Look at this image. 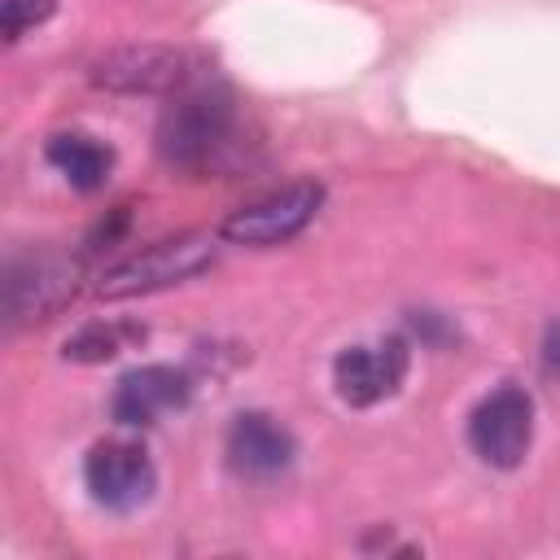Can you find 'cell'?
<instances>
[{
  "instance_id": "6da1fadb",
  "label": "cell",
  "mask_w": 560,
  "mask_h": 560,
  "mask_svg": "<svg viewBox=\"0 0 560 560\" xmlns=\"http://www.w3.org/2000/svg\"><path fill=\"white\" fill-rule=\"evenodd\" d=\"M236 101L228 88L201 83L179 92L158 118V158L171 171H219L236 149Z\"/></svg>"
},
{
  "instance_id": "7a4b0ae2",
  "label": "cell",
  "mask_w": 560,
  "mask_h": 560,
  "mask_svg": "<svg viewBox=\"0 0 560 560\" xmlns=\"http://www.w3.org/2000/svg\"><path fill=\"white\" fill-rule=\"evenodd\" d=\"M219 241H223L219 232H175V236H162V241L144 245L140 254L114 262L96 280V298L122 302V298H144V293L184 284V280L201 276L206 267H214Z\"/></svg>"
},
{
  "instance_id": "3957f363",
  "label": "cell",
  "mask_w": 560,
  "mask_h": 560,
  "mask_svg": "<svg viewBox=\"0 0 560 560\" xmlns=\"http://www.w3.org/2000/svg\"><path fill=\"white\" fill-rule=\"evenodd\" d=\"M79 280H83V267L66 249L39 245V249L13 254L9 267H4V315H9V324L18 328V324H35V319L57 315L79 293Z\"/></svg>"
},
{
  "instance_id": "277c9868",
  "label": "cell",
  "mask_w": 560,
  "mask_h": 560,
  "mask_svg": "<svg viewBox=\"0 0 560 560\" xmlns=\"http://www.w3.org/2000/svg\"><path fill=\"white\" fill-rule=\"evenodd\" d=\"M324 206V184L315 179H293L258 201H245L241 210H232L219 223V236L228 245H245V249H271L293 241Z\"/></svg>"
},
{
  "instance_id": "5b68a950",
  "label": "cell",
  "mask_w": 560,
  "mask_h": 560,
  "mask_svg": "<svg viewBox=\"0 0 560 560\" xmlns=\"http://www.w3.org/2000/svg\"><path fill=\"white\" fill-rule=\"evenodd\" d=\"M534 442V398L525 385H499L468 411V446L490 468H516Z\"/></svg>"
},
{
  "instance_id": "8992f818",
  "label": "cell",
  "mask_w": 560,
  "mask_h": 560,
  "mask_svg": "<svg viewBox=\"0 0 560 560\" xmlns=\"http://www.w3.org/2000/svg\"><path fill=\"white\" fill-rule=\"evenodd\" d=\"M83 486L92 494V503L109 508V512H136L153 499L158 490V468L149 459V451L140 442L127 438H109L96 442L83 459Z\"/></svg>"
},
{
  "instance_id": "52a82bcc",
  "label": "cell",
  "mask_w": 560,
  "mask_h": 560,
  "mask_svg": "<svg viewBox=\"0 0 560 560\" xmlns=\"http://www.w3.org/2000/svg\"><path fill=\"white\" fill-rule=\"evenodd\" d=\"M88 79L105 92H122V96H158V92H175L188 79V52L166 48V44H127V48H109L105 57L92 61Z\"/></svg>"
},
{
  "instance_id": "ba28073f",
  "label": "cell",
  "mask_w": 560,
  "mask_h": 560,
  "mask_svg": "<svg viewBox=\"0 0 560 560\" xmlns=\"http://www.w3.org/2000/svg\"><path fill=\"white\" fill-rule=\"evenodd\" d=\"M407 376V341L402 337H385L372 346H346L332 359V385L337 398L350 407H372L381 398H389Z\"/></svg>"
},
{
  "instance_id": "9c48e42d",
  "label": "cell",
  "mask_w": 560,
  "mask_h": 560,
  "mask_svg": "<svg viewBox=\"0 0 560 560\" xmlns=\"http://www.w3.org/2000/svg\"><path fill=\"white\" fill-rule=\"evenodd\" d=\"M188 398H192L188 372H179V368H171V363H144V368H131V372L114 385L109 416H114L122 429H144V424H153L158 416L179 411Z\"/></svg>"
},
{
  "instance_id": "30bf717a",
  "label": "cell",
  "mask_w": 560,
  "mask_h": 560,
  "mask_svg": "<svg viewBox=\"0 0 560 560\" xmlns=\"http://www.w3.org/2000/svg\"><path fill=\"white\" fill-rule=\"evenodd\" d=\"M293 455H298L293 433L267 411H241L228 429V464L249 481L280 477L293 464Z\"/></svg>"
},
{
  "instance_id": "8fae6325",
  "label": "cell",
  "mask_w": 560,
  "mask_h": 560,
  "mask_svg": "<svg viewBox=\"0 0 560 560\" xmlns=\"http://www.w3.org/2000/svg\"><path fill=\"white\" fill-rule=\"evenodd\" d=\"M44 158L66 175L70 188L79 192H96L105 179H109V166H114V153L92 140V136H79V131H57L48 144H44Z\"/></svg>"
},
{
  "instance_id": "7c38bea8",
  "label": "cell",
  "mask_w": 560,
  "mask_h": 560,
  "mask_svg": "<svg viewBox=\"0 0 560 560\" xmlns=\"http://www.w3.org/2000/svg\"><path fill=\"white\" fill-rule=\"evenodd\" d=\"M127 337H136V332L118 328V324H83L74 337H66L61 354L74 359V363H105L127 346Z\"/></svg>"
},
{
  "instance_id": "4fadbf2b",
  "label": "cell",
  "mask_w": 560,
  "mask_h": 560,
  "mask_svg": "<svg viewBox=\"0 0 560 560\" xmlns=\"http://www.w3.org/2000/svg\"><path fill=\"white\" fill-rule=\"evenodd\" d=\"M57 13V0H4V39L18 44L31 26L48 22Z\"/></svg>"
}]
</instances>
